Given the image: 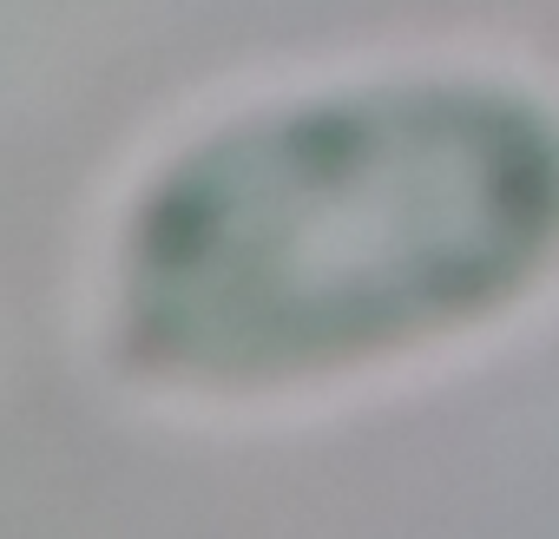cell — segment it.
<instances>
[{
  "label": "cell",
  "mask_w": 559,
  "mask_h": 539,
  "mask_svg": "<svg viewBox=\"0 0 559 539\" xmlns=\"http://www.w3.org/2000/svg\"><path fill=\"white\" fill-rule=\"evenodd\" d=\"M559 243V132L493 93H356L185 158L126 250V336L185 375H297L454 330Z\"/></svg>",
  "instance_id": "obj_1"
}]
</instances>
